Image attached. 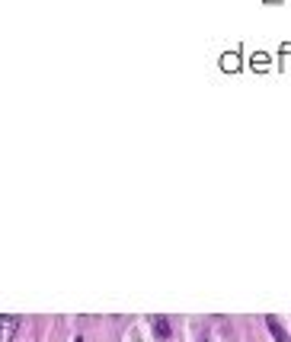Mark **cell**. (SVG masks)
<instances>
[{"mask_svg":"<svg viewBox=\"0 0 291 342\" xmlns=\"http://www.w3.org/2000/svg\"><path fill=\"white\" fill-rule=\"evenodd\" d=\"M74 342H83V339H74Z\"/></svg>","mask_w":291,"mask_h":342,"instance_id":"4","label":"cell"},{"mask_svg":"<svg viewBox=\"0 0 291 342\" xmlns=\"http://www.w3.org/2000/svg\"><path fill=\"white\" fill-rule=\"evenodd\" d=\"M151 323H154V333L160 336V339H166V336H169V320H166V317H154Z\"/></svg>","mask_w":291,"mask_h":342,"instance_id":"3","label":"cell"},{"mask_svg":"<svg viewBox=\"0 0 291 342\" xmlns=\"http://www.w3.org/2000/svg\"><path fill=\"white\" fill-rule=\"evenodd\" d=\"M265 326L272 329V336H275L278 342H288V336H285V329H282V323H278L275 317H265Z\"/></svg>","mask_w":291,"mask_h":342,"instance_id":"2","label":"cell"},{"mask_svg":"<svg viewBox=\"0 0 291 342\" xmlns=\"http://www.w3.org/2000/svg\"><path fill=\"white\" fill-rule=\"evenodd\" d=\"M0 323H4V342H10L16 336V329H19V317H4Z\"/></svg>","mask_w":291,"mask_h":342,"instance_id":"1","label":"cell"}]
</instances>
